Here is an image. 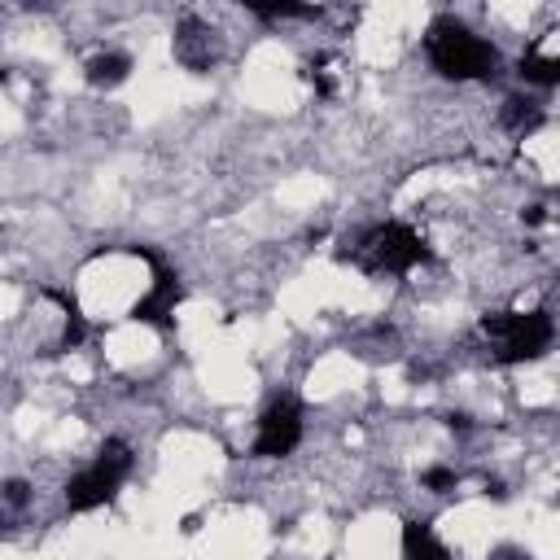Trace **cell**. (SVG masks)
Returning a JSON list of instances; mask_svg holds the SVG:
<instances>
[{
    "label": "cell",
    "instance_id": "obj_1",
    "mask_svg": "<svg viewBox=\"0 0 560 560\" xmlns=\"http://www.w3.org/2000/svg\"><path fill=\"white\" fill-rule=\"evenodd\" d=\"M424 57L451 83L494 79V70H499V48L490 39H481L477 31H468L451 13H442V18L429 22V31H424Z\"/></svg>",
    "mask_w": 560,
    "mask_h": 560
},
{
    "label": "cell",
    "instance_id": "obj_6",
    "mask_svg": "<svg viewBox=\"0 0 560 560\" xmlns=\"http://www.w3.org/2000/svg\"><path fill=\"white\" fill-rule=\"evenodd\" d=\"M298 442H302V402L293 394H280L258 416V433H254L249 455L254 459H284L298 451Z\"/></svg>",
    "mask_w": 560,
    "mask_h": 560
},
{
    "label": "cell",
    "instance_id": "obj_9",
    "mask_svg": "<svg viewBox=\"0 0 560 560\" xmlns=\"http://www.w3.org/2000/svg\"><path fill=\"white\" fill-rule=\"evenodd\" d=\"M127 74H131V57H127V52H96V57H88V66H83V79H88L92 88H118Z\"/></svg>",
    "mask_w": 560,
    "mask_h": 560
},
{
    "label": "cell",
    "instance_id": "obj_17",
    "mask_svg": "<svg viewBox=\"0 0 560 560\" xmlns=\"http://www.w3.org/2000/svg\"><path fill=\"white\" fill-rule=\"evenodd\" d=\"M446 429H459V433H468V416H464V411H451V416H446Z\"/></svg>",
    "mask_w": 560,
    "mask_h": 560
},
{
    "label": "cell",
    "instance_id": "obj_2",
    "mask_svg": "<svg viewBox=\"0 0 560 560\" xmlns=\"http://www.w3.org/2000/svg\"><path fill=\"white\" fill-rule=\"evenodd\" d=\"M429 258H433L429 241L398 219L372 223L368 232H359V241L350 249H337V262H354L368 276H407L411 267H420Z\"/></svg>",
    "mask_w": 560,
    "mask_h": 560
},
{
    "label": "cell",
    "instance_id": "obj_15",
    "mask_svg": "<svg viewBox=\"0 0 560 560\" xmlns=\"http://www.w3.org/2000/svg\"><path fill=\"white\" fill-rule=\"evenodd\" d=\"M26 494H31V486H26L22 477L4 481V499H9V508H22V503H26Z\"/></svg>",
    "mask_w": 560,
    "mask_h": 560
},
{
    "label": "cell",
    "instance_id": "obj_4",
    "mask_svg": "<svg viewBox=\"0 0 560 560\" xmlns=\"http://www.w3.org/2000/svg\"><path fill=\"white\" fill-rule=\"evenodd\" d=\"M127 472H131V446L122 438H105L101 451L92 455V464L79 468L66 481V508L70 512H96V508H105L118 494V486L127 481Z\"/></svg>",
    "mask_w": 560,
    "mask_h": 560
},
{
    "label": "cell",
    "instance_id": "obj_16",
    "mask_svg": "<svg viewBox=\"0 0 560 560\" xmlns=\"http://www.w3.org/2000/svg\"><path fill=\"white\" fill-rule=\"evenodd\" d=\"M521 219H525L529 228H538V223L547 219V210H542V206H525V210H521Z\"/></svg>",
    "mask_w": 560,
    "mask_h": 560
},
{
    "label": "cell",
    "instance_id": "obj_12",
    "mask_svg": "<svg viewBox=\"0 0 560 560\" xmlns=\"http://www.w3.org/2000/svg\"><path fill=\"white\" fill-rule=\"evenodd\" d=\"M499 118H503V127H508V131H516V136H525V131L542 127V109H538L534 101H521V96H508V101H503V109H499Z\"/></svg>",
    "mask_w": 560,
    "mask_h": 560
},
{
    "label": "cell",
    "instance_id": "obj_14",
    "mask_svg": "<svg viewBox=\"0 0 560 560\" xmlns=\"http://www.w3.org/2000/svg\"><path fill=\"white\" fill-rule=\"evenodd\" d=\"M420 486H424V490H433V494H446V490H455V486H459V472H455V468H446V464H433V468H424V472H420Z\"/></svg>",
    "mask_w": 560,
    "mask_h": 560
},
{
    "label": "cell",
    "instance_id": "obj_5",
    "mask_svg": "<svg viewBox=\"0 0 560 560\" xmlns=\"http://www.w3.org/2000/svg\"><path fill=\"white\" fill-rule=\"evenodd\" d=\"M127 254L131 258H144L149 267H153V284H149V293L127 311L136 324H153V328H175V306H179V298H184V284H179V276L162 262V254H153L149 245H127Z\"/></svg>",
    "mask_w": 560,
    "mask_h": 560
},
{
    "label": "cell",
    "instance_id": "obj_10",
    "mask_svg": "<svg viewBox=\"0 0 560 560\" xmlns=\"http://www.w3.org/2000/svg\"><path fill=\"white\" fill-rule=\"evenodd\" d=\"M44 298L48 302H57L61 311H66V332H61V341H57V350H74L83 337H88V319H83V311H79V302L66 293V289H44Z\"/></svg>",
    "mask_w": 560,
    "mask_h": 560
},
{
    "label": "cell",
    "instance_id": "obj_11",
    "mask_svg": "<svg viewBox=\"0 0 560 560\" xmlns=\"http://www.w3.org/2000/svg\"><path fill=\"white\" fill-rule=\"evenodd\" d=\"M516 74L534 88H556L560 83V57H542V52H525L516 61Z\"/></svg>",
    "mask_w": 560,
    "mask_h": 560
},
{
    "label": "cell",
    "instance_id": "obj_7",
    "mask_svg": "<svg viewBox=\"0 0 560 560\" xmlns=\"http://www.w3.org/2000/svg\"><path fill=\"white\" fill-rule=\"evenodd\" d=\"M175 61L192 74H206L214 61H219V31L206 26L201 18L184 13L179 26H175Z\"/></svg>",
    "mask_w": 560,
    "mask_h": 560
},
{
    "label": "cell",
    "instance_id": "obj_8",
    "mask_svg": "<svg viewBox=\"0 0 560 560\" xmlns=\"http://www.w3.org/2000/svg\"><path fill=\"white\" fill-rule=\"evenodd\" d=\"M402 560H455L429 521H402Z\"/></svg>",
    "mask_w": 560,
    "mask_h": 560
},
{
    "label": "cell",
    "instance_id": "obj_18",
    "mask_svg": "<svg viewBox=\"0 0 560 560\" xmlns=\"http://www.w3.org/2000/svg\"><path fill=\"white\" fill-rule=\"evenodd\" d=\"M486 494H490V499H508V486H503V481H486Z\"/></svg>",
    "mask_w": 560,
    "mask_h": 560
},
{
    "label": "cell",
    "instance_id": "obj_13",
    "mask_svg": "<svg viewBox=\"0 0 560 560\" xmlns=\"http://www.w3.org/2000/svg\"><path fill=\"white\" fill-rule=\"evenodd\" d=\"M254 18H262V22H280V18H319V9L315 4H258V0H249L245 4Z\"/></svg>",
    "mask_w": 560,
    "mask_h": 560
},
{
    "label": "cell",
    "instance_id": "obj_3",
    "mask_svg": "<svg viewBox=\"0 0 560 560\" xmlns=\"http://www.w3.org/2000/svg\"><path fill=\"white\" fill-rule=\"evenodd\" d=\"M481 332L490 337L494 363H525L551 346L556 324H551V311H542V306L538 311H486Z\"/></svg>",
    "mask_w": 560,
    "mask_h": 560
}]
</instances>
